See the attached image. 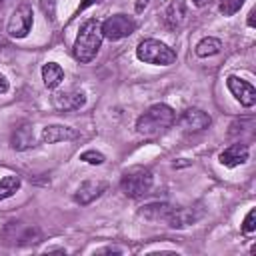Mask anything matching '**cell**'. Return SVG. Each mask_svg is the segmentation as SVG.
I'll use <instances>...</instances> for the list:
<instances>
[{
    "mask_svg": "<svg viewBox=\"0 0 256 256\" xmlns=\"http://www.w3.org/2000/svg\"><path fill=\"white\" fill-rule=\"evenodd\" d=\"M102 30H100V22L96 18H90L86 20L82 26H80V32L76 36V42H74V58L82 64H88L96 58L98 50H100V44H102Z\"/></svg>",
    "mask_w": 256,
    "mask_h": 256,
    "instance_id": "obj_1",
    "label": "cell"
},
{
    "mask_svg": "<svg viewBox=\"0 0 256 256\" xmlns=\"http://www.w3.org/2000/svg\"><path fill=\"white\" fill-rule=\"evenodd\" d=\"M176 122V112L168 104H154L136 120V132L142 136H156L166 132Z\"/></svg>",
    "mask_w": 256,
    "mask_h": 256,
    "instance_id": "obj_2",
    "label": "cell"
},
{
    "mask_svg": "<svg viewBox=\"0 0 256 256\" xmlns=\"http://www.w3.org/2000/svg\"><path fill=\"white\" fill-rule=\"evenodd\" d=\"M152 182H154V178H152L150 168H146V166H130L122 174L120 188L128 198H142L144 194L150 192Z\"/></svg>",
    "mask_w": 256,
    "mask_h": 256,
    "instance_id": "obj_3",
    "label": "cell"
},
{
    "mask_svg": "<svg viewBox=\"0 0 256 256\" xmlns=\"http://www.w3.org/2000/svg\"><path fill=\"white\" fill-rule=\"evenodd\" d=\"M136 56L140 62L156 64V66H170L176 62V52L172 48H168L164 42L154 40V38L142 40L136 48Z\"/></svg>",
    "mask_w": 256,
    "mask_h": 256,
    "instance_id": "obj_4",
    "label": "cell"
},
{
    "mask_svg": "<svg viewBox=\"0 0 256 256\" xmlns=\"http://www.w3.org/2000/svg\"><path fill=\"white\" fill-rule=\"evenodd\" d=\"M102 36L108 40H122L136 30V20L126 14H114L100 24Z\"/></svg>",
    "mask_w": 256,
    "mask_h": 256,
    "instance_id": "obj_5",
    "label": "cell"
},
{
    "mask_svg": "<svg viewBox=\"0 0 256 256\" xmlns=\"http://www.w3.org/2000/svg\"><path fill=\"white\" fill-rule=\"evenodd\" d=\"M2 234L4 240L10 244H34L40 240V230L24 222H8Z\"/></svg>",
    "mask_w": 256,
    "mask_h": 256,
    "instance_id": "obj_6",
    "label": "cell"
},
{
    "mask_svg": "<svg viewBox=\"0 0 256 256\" xmlns=\"http://www.w3.org/2000/svg\"><path fill=\"white\" fill-rule=\"evenodd\" d=\"M32 22H34L32 8L28 4H22L12 12V16L8 20V34L12 38H24V36H28Z\"/></svg>",
    "mask_w": 256,
    "mask_h": 256,
    "instance_id": "obj_7",
    "label": "cell"
},
{
    "mask_svg": "<svg viewBox=\"0 0 256 256\" xmlns=\"http://www.w3.org/2000/svg\"><path fill=\"white\" fill-rule=\"evenodd\" d=\"M226 84H228V90L232 92V96L242 106H246V108L254 106V102H256V90H254V86L250 82H246V80H242L238 76H228Z\"/></svg>",
    "mask_w": 256,
    "mask_h": 256,
    "instance_id": "obj_8",
    "label": "cell"
},
{
    "mask_svg": "<svg viewBox=\"0 0 256 256\" xmlns=\"http://www.w3.org/2000/svg\"><path fill=\"white\" fill-rule=\"evenodd\" d=\"M210 116L200 108H188L180 116V124L186 132H202L210 126Z\"/></svg>",
    "mask_w": 256,
    "mask_h": 256,
    "instance_id": "obj_9",
    "label": "cell"
},
{
    "mask_svg": "<svg viewBox=\"0 0 256 256\" xmlns=\"http://www.w3.org/2000/svg\"><path fill=\"white\" fill-rule=\"evenodd\" d=\"M86 104V96L80 90H70V92H60L54 96V106L60 112H72L78 110Z\"/></svg>",
    "mask_w": 256,
    "mask_h": 256,
    "instance_id": "obj_10",
    "label": "cell"
},
{
    "mask_svg": "<svg viewBox=\"0 0 256 256\" xmlns=\"http://www.w3.org/2000/svg\"><path fill=\"white\" fill-rule=\"evenodd\" d=\"M104 190H106V182H100V180H86V182H82L80 188L76 190L74 200H76L80 206H86V204H90L92 200H96Z\"/></svg>",
    "mask_w": 256,
    "mask_h": 256,
    "instance_id": "obj_11",
    "label": "cell"
},
{
    "mask_svg": "<svg viewBox=\"0 0 256 256\" xmlns=\"http://www.w3.org/2000/svg\"><path fill=\"white\" fill-rule=\"evenodd\" d=\"M218 160H220V164L226 166V168L240 166V164H244V162L248 160V146L242 144V142L232 144V146H228L224 152H220Z\"/></svg>",
    "mask_w": 256,
    "mask_h": 256,
    "instance_id": "obj_12",
    "label": "cell"
},
{
    "mask_svg": "<svg viewBox=\"0 0 256 256\" xmlns=\"http://www.w3.org/2000/svg\"><path fill=\"white\" fill-rule=\"evenodd\" d=\"M42 142L46 144H56V142H64V140H74L78 138V132L70 126H62V124H52V126H46L42 130Z\"/></svg>",
    "mask_w": 256,
    "mask_h": 256,
    "instance_id": "obj_13",
    "label": "cell"
},
{
    "mask_svg": "<svg viewBox=\"0 0 256 256\" xmlns=\"http://www.w3.org/2000/svg\"><path fill=\"white\" fill-rule=\"evenodd\" d=\"M34 144V132L32 126L28 122H20L18 126H14L12 136H10V146L14 150H26Z\"/></svg>",
    "mask_w": 256,
    "mask_h": 256,
    "instance_id": "obj_14",
    "label": "cell"
},
{
    "mask_svg": "<svg viewBox=\"0 0 256 256\" xmlns=\"http://www.w3.org/2000/svg\"><path fill=\"white\" fill-rule=\"evenodd\" d=\"M196 218H198V214H194V210H190V208H174L172 206L166 222H168L170 228H184V226L196 222Z\"/></svg>",
    "mask_w": 256,
    "mask_h": 256,
    "instance_id": "obj_15",
    "label": "cell"
},
{
    "mask_svg": "<svg viewBox=\"0 0 256 256\" xmlns=\"http://www.w3.org/2000/svg\"><path fill=\"white\" fill-rule=\"evenodd\" d=\"M42 80L46 88H56L62 80H64V70L60 64L56 62H48L42 66Z\"/></svg>",
    "mask_w": 256,
    "mask_h": 256,
    "instance_id": "obj_16",
    "label": "cell"
},
{
    "mask_svg": "<svg viewBox=\"0 0 256 256\" xmlns=\"http://www.w3.org/2000/svg\"><path fill=\"white\" fill-rule=\"evenodd\" d=\"M170 210H172V206L154 202V204H146L142 208V216L148 218V220H152V222H158V220H166L168 214H170Z\"/></svg>",
    "mask_w": 256,
    "mask_h": 256,
    "instance_id": "obj_17",
    "label": "cell"
},
{
    "mask_svg": "<svg viewBox=\"0 0 256 256\" xmlns=\"http://www.w3.org/2000/svg\"><path fill=\"white\" fill-rule=\"evenodd\" d=\"M220 48H222V42H220L218 38L208 36V38H202V40L196 44V56H200V58L214 56V54L220 52Z\"/></svg>",
    "mask_w": 256,
    "mask_h": 256,
    "instance_id": "obj_18",
    "label": "cell"
},
{
    "mask_svg": "<svg viewBox=\"0 0 256 256\" xmlns=\"http://www.w3.org/2000/svg\"><path fill=\"white\" fill-rule=\"evenodd\" d=\"M184 4H182V0H176V2H172L170 6H168V10H166V24L170 26V28H176L180 22H182V18H184Z\"/></svg>",
    "mask_w": 256,
    "mask_h": 256,
    "instance_id": "obj_19",
    "label": "cell"
},
{
    "mask_svg": "<svg viewBox=\"0 0 256 256\" xmlns=\"http://www.w3.org/2000/svg\"><path fill=\"white\" fill-rule=\"evenodd\" d=\"M20 188V178L18 176H4L2 180H0V202L2 200H6V198H10L16 190Z\"/></svg>",
    "mask_w": 256,
    "mask_h": 256,
    "instance_id": "obj_20",
    "label": "cell"
},
{
    "mask_svg": "<svg viewBox=\"0 0 256 256\" xmlns=\"http://www.w3.org/2000/svg\"><path fill=\"white\" fill-rule=\"evenodd\" d=\"M242 4H244V0H220L218 8H220V12L224 16H232L242 8Z\"/></svg>",
    "mask_w": 256,
    "mask_h": 256,
    "instance_id": "obj_21",
    "label": "cell"
},
{
    "mask_svg": "<svg viewBox=\"0 0 256 256\" xmlns=\"http://www.w3.org/2000/svg\"><path fill=\"white\" fill-rule=\"evenodd\" d=\"M80 160H84V162H88V164H102L106 158H104V154H100V152H96V150H86V152L80 154Z\"/></svg>",
    "mask_w": 256,
    "mask_h": 256,
    "instance_id": "obj_22",
    "label": "cell"
},
{
    "mask_svg": "<svg viewBox=\"0 0 256 256\" xmlns=\"http://www.w3.org/2000/svg\"><path fill=\"white\" fill-rule=\"evenodd\" d=\"M254 230H256V210L252 208V210L246 214L244 222H242V232H244V234H252Z\"/></svg>",
    "mask_w": 256,
    "mask_h": 256,
    "instance_id": "obj_23",
    "label": "cell"
},
{
    "mask_svg": "<svg viewBox=\"0 0 256 256\" xmlns=\"http://www.w3.org/2000/svg\"><path fill=\"white\" fill-rule=\"evenodd\" d=\"M42 4V10L46 14V18L54 20V14H56V0H40Z\"/></svg>",
    "mask_w": 256,
    "mask_h": 256,
    "instance_id": "obj_24",
    "label": "cell"
},
{
    "mask_svg": "<svg viewBox=\"0 0 256 256\" xmlns=\"http://www.w3.org/2000/svg\"><path fill=\"white\" fill-rule=\"evenodd\" d=\"M96 2H100V0H82V2H80V6H78V12H82V10H86L88 6H92V4H96Z\"/></svg>",
    "mask_w": 256,
    "mask_h": 256,
    "instance_id": "obj_25",
    "label": "cell"
},
{
    "mask_svg": "<svg viewBox=\"0 0 256 256\" xmlns=\"http://www.w3.org/2000/svg\"><path fill=\"white\" fill-rule=\"evenodd\" d=\"M4 92H8V80L0 74V94H4Z\"/></svg>",
    "mask_w": 256,
    "mask_h": 256,
    "instance_id": "obj_26",
    "label": "cell"
},
{
    "mask_svg": "<svg viewBox=\"0 0 256 256\" xmlns=\"http://www.w3.org/2000/svg\"><path fill=\"white\" fill-rule=\"evenodd\" d=\"M148 6V0H136V12H142Z\"/></svg>",
    "mask_w": 256,
    "mask_h": 256,
    "instance_id": "obj_27",
    "label": "cell"
},
{
    "mask_svg": "<svg viewBox=\"0 0 256 256\" xmlns=\"http://www.w3.org/2000/svg\"><path fill=\"white\" fill-rule=\"evenodd\" d=\"M208 2H210V0H192V4H194V6H206Z\"/></svg>",
    "mask_w": 256,
    "mask_h": 256,
    "instance_id": "obj_28",
    "label": "cell"
},
{
    "mask_svg": "<svg viewBox=\"0 0 256 256\" xmlns=\"http://www.w3.org/2000/svg\"><path fill=\"white\" fill-rule=\"evenodd\" d=\"M248 26H254V10L248 14Z\"/></svg>",
    "mask_w": 256,
    "mask_h": 256,
    "instance_id": "obj_29",
    "label": "cell"
},
{
    "mask_svg": "<svg viewBox=\"0 0 256 256\" xmlns=\"http://www.w3.org/2000/svg\"><path fill=\"white\" fill-rule=\"evenodd\" d=\"M0 2H2V0H0Z\"/></svg>",
    "mask_w": 256,
    "mask_h": 256,
    "instance_id": "obj_30",
    "label": "cell"
}]
</instances>
